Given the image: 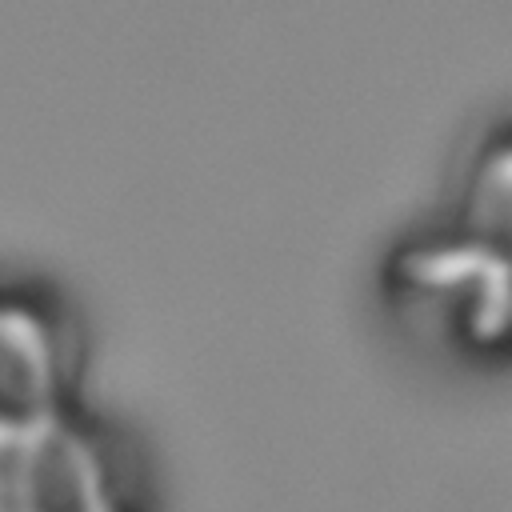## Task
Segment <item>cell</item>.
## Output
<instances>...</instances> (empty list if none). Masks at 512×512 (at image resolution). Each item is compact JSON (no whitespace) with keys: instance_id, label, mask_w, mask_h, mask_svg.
I'll return each mask as SVG.
<instances>
[{"instance_id":"cell-1","label":"cell","mask_w":512,"mask_h":512,"mask_svg":"<svg viewBox=\"0 0 512 512\" xmlns=\"http://www.w3.org/2000/svg\"><path fill=\"white\" fill-rule=\"evenodd\" d=\"M4 448L0 488L8 512H112L100 460L72 428L48 420L4 440Z\"/></svg>"},{"instance_id":"cell-2","label":"cell","mask_w":512,"mask_h":512,"mask_svg":"<svg viewBox=\"0 0 512 512\" xmlns=\"http://www.w3.org/2000/svg\"><path fill=\"white\" fill-rule=\"evenodd\" d=\"M52 420V356L40 324L0 308V440L28 436Z\"/></svg>"}]
</instances>
